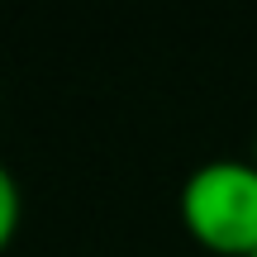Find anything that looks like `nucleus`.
<instances>
[{
	"label": "nucleus",
	"instance_id": "4",
	"mask_svg": "<svg viewBox=\"0 0 257 257\" xmlns=\"http://www.w3.org/2000/svg\"><path fill=\"white\" fill-rule=\"evenodd\" d=\"M252 257H257V252H252Z\"/></svg>",
	"mask_w": 257,
	"mask_h": 257
},
{
	"label": "nucleus",
	"instance_id": "3",
	"mask_svg": "<svg viewBox=\"0 0 257 257\" xmlns=\"http://www.w3.org/2000/svg\"><path fill=\"white\" fill-rule=\"evenodd\" d=\"M252 162H257V153H252Z\"/></svg>",
	"mask_w": 257,
	"mask_h": 257
},
{
	"label": "nucleus",
	"instance_id": "1",
	"mask_svg": "<svg viewBox=\"0 0 257 257\" xmlns=\"http://www.w3.org/2000/svg\"><path fill=\"white\" fill-rule=\"evenodd\" d=\"M181 224L200 248L219 257L257 252V162L210 157L181 186Z\"/></svg>",
	"mask_w": 257,
	"mask_h": 257
},
{
	"label": "nucleus",
	"instance_id": "2",
	"mask_svg": "<svg viewBox=\"0 0 257 257\" xmlns=\"http://www.w3.org/2000/svg\"><path fill=\"white\" fill-rule=\"evenodd\" d=\"M19 219H24V195H19V181L5 162H0V252L15 243Z\"/></svg>",
	"mask_w": 257,
	"mask_h": 257
}]
</instances>
